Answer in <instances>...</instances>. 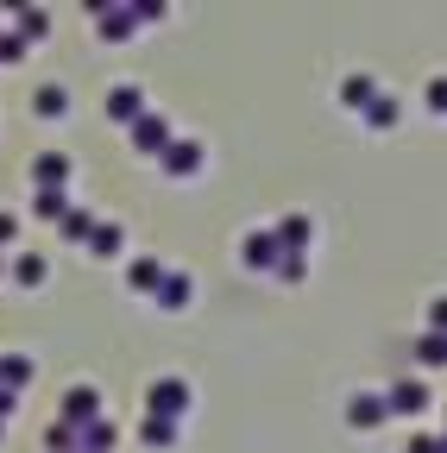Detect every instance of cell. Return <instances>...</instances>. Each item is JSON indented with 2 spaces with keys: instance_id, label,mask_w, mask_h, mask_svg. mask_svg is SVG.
Listing matches in <instances>:
<instances>
[{
  "instance_id": "cell-8",
  "label": "cell",
  "mask_w": 447,
  "mask_h": 453,
  "mask_svg": "<svg viewBox=\"0 0 447 453\" xmlns=\"http://www.w3.org/2000/svg\"><path fill=\"white\" fill-rule=\"evenodd\" d=\"M0 384H7V390H26V384H32V359H26V353H0Z\"/></svg>"
},
{
  "instance_id": "cell-17",
  "label": "cell",
  "mask_w": 447,
  "mask_h": 453,
  "mask_svg": "<svg viewBox=\"0 0 447 453\" xmlns=\"http://www.w3.org/2000/svg\"><path fill=\"white\" fill-rule=\"evenodd\" d=\"M101 38H133V13H114V19H101Z\"/></svg>"
},
{
  "instance_id": "cell-9",
  "label": "cell",
  "mask_w": 447,
  "mask_h": 453,
  "mask_svg": "<svg viewBox=\"0 0 447 453\" xmlns=\"http://www.w3.org/2000/svg\"><path fill=\"white\" fill-rule=\"evenodd\" d=\"M44 453H76V422L50 416V428H44Z\"/></svg>"
},
{
  "instance_id": "cell-5",
  "label": "cell",
  "mask_w": 447,
  "mask_h": 453,
  "mask_svg": "<svg viewBox=\"0 0 447 453\" xmlns=\"http://www.w3.org/2000/svg\"><path fill=\"white\" fill-rule=\"evenodd\" d=\"M139 441L158 453V447H177V416H145L139 422Z\"/></svg>"
},
{
  "instance_id": "cell-21",
  "label": "cell",
  "mask_w": 447,
  "mask_h": 453,
  "mask_svg": "<svg viewBox=\"0 0 447 453\" xmlns=\"http://www.w3.org/2000/svg\"><path fill=\"white\" fill-rule=\"evenodd\" d=\"M0 7H26V0H0Z\"/></svg>"
},
{
  "instance_id": "cell-11",
  "label": "cell",
  "mask_w": 447,
  "mask_h": 453,
  "mask_svg": "<svg viewBox=\"0 0 447 453\" xmlns=\"http://www.w3.org/2000/svg\"><path fill=\"white\" fill-rule=\"evenodd\" d=\"M120 240H127L120 226H114V220H101L95 234H89V252H120Z\"/></svg>"
},
{
  "instance_id": "cell-10",
  "label": "cell",
  "mask_w": 447,
  "mask_h": 453,
  "mask_svg": "<svg viewBox=\"0 0 447 453\" xmlns=\"http://www.w3.org/2000/svg\"><path fill=\"white\" fill-rule=\"evenodd\" d=\"M158 303H164V309H183V303H189V277L171 271V277H164V290H158Z\"/></svg>"
},
{
  "instance_id": "cell-20",
  "label": "cell",
  "mask_w": 447,
  "mask_h": 453,
  "mask_svg": "<svg viewBox=\"0 0 447 453\" xmlns=\"http://www.w3.org/2000/svg\"><path fill=\"white\" fill-rule=\"evenodd\" d=\"M13 234H19V220H13V214H0V246H13Z\"/></svg>"
},
{
  "instance_id": "cell-7",
  "label": "cell",
  "mask_w": 447,
  "mask_h": 453,
  "mask_svg": "<svg viewBox=\"0 0 447 453\" xmlns=\"http://www.w3.org/2000/svg\"><path fill=\"white\" fill-rule=\"evenodd\" d=\"M164 277H171V271H164L158 258H139V265H133V290H139V296H158Z\"/></svg>"
},
{
  "instance_id": "cell-14",
  "label": "cell",
  "mask_w": 447,
  "mask_h": 453,
  "mask_svg": "<svg viewBox=\"0 0 447 453\" xmlns=\"http://www.w3.org/2000/svg\"><path fill=\"white\" fill-rule=\"evenodd\" d=\"M107 113H114V120H133V113H139V88H114V95H107Z\"/></svg>"
},
{
  "instance_id": "cell-16",
  "label": "cell",
  "mask_w": 447,
  "mask_h": 453,
  "mask_svg": "<svg viewBox=\"0 0 447 453\" xmlns=\"http://www.w3.org/2000/svg\"><path fill=\"white\" fill-rule=\"evenodd\" d=\"M38 113H70V95L64 88H38Z\"/></svg>"
},
{
  "instance_id": "cell-1",
  "label": "cell",
  "mask_w": 447,
  "mask_h": 453,
  "mask_svg": "<svg viewBox=\"0 0 447 453\" xmlns=\"http://www.w3.org/2000/svg\"><path fill=\"white\" fill-rule=\"evenodd\" d=\"M145 410H151V416H183V410H189V384H183V378H158V384L145 390Z\"/></svg>"
},
{
  "instance_id": "cell-19",
  "label": "cell",
  "mask_w": 447,
  "mask_h": 453,
  "mask_svg": "<svg viewBox=\"0 0 447 453\" xmlns=\"http://www.w3.org/2000/svg\"><path fill=\"white\" fill-rule=\"evenodd\" d=\"M19 283H26V290H38V283H44V265H38V258H19Z\"/></svg>"
},
{
  "instance_id": "cell-18",
  "label": "cell",
  "mask_w": 447,
  "mask_h": 453,
  "mask_svg": "<svg viewBox=\"0 0 447 453\" xmlns=\"http://www.w3.org/2000/svg\"><path fill=\"white\" fill-rule=\"evenodd\" d=\"M284 240H290V246L309 240V214H290V220H284Z\"/></svg>"
},
{
  "instance_id": "cell-15",
  "label": "cell",
  "mask_w": 447,
  "mask_h": 453,
  "mask_svg": "<svg viewBox=\"0 0 447 453\" xmlns=\"http://www.w3.org/2000/svg\"><path fill=\"white\" fill-rule=\"evenodd\" d=\"M139 151H151V145H164V139H171V133H164V113H158V120H151V113H145V120H139Z\"/></svg>"
},
{
  "instance_id": "cell-12",
  "label": "cell",
  "mask_w": 447,
  "mask_h": 453,
  "mask_svg": "<svg viewBox=\"0 0 447 453\" xmlns=\"http://www.w3.org/2000/svg\"><path fill=\"white\" fill-rule=\"evenodd\" d=\"M422 403H428V390H422V384H397V390H390V410H410V416H416Z\"/></svg>"
},
{
  "instance_id": "cell-3",
  "label": "cell",
  "mask_w": 447,
  "mask_h": 453,
  "mask_svg": "<svg viewBox=\"0 0 447 453\" xmlns=\"http://www.w3.org/2000/svg\"><path fill=\"white\" fill-rule=\"evenodd\" d=\"M95 416H101V396H95V384H76V390L64 396V422H76V428H82V422H95Z\"/></svg>"
},
{
  "instance_id": "cell-4",
  "label": "cell",
  "mask_w": 447,
  "mask_h": 453,
  "mask_svg": "<svg viewBox=\"0 0 447 453\" xmlns=\"http://www.w3.org/2000/svg\"><path fill=\"white\" fill-rule=\"evenodd\" d=\"M384 416H390L384 396H353V403H347V422H353V428H378Z\"/></svg>"
},
{
  "instance_id": "cell-6",
  "label": "cell",
  "mask_w": 447,
  "mask_h": 453,
  "mask_svg": "<svg viewBox=\"0 0 447 453\" xmlns=\"http://www.w3.org/2000/svg\"><path fill=\"white\" fill-rule=\"evenodd\" d=\"M114 441H120V428L107 422V416H95V422H82V453H114Z\"/></svg>"
},
{
  "instance_id": "cell-13",
  "label": "cell",
  "mask_w": 447,
  "mask_h": 453,
  "mask_svg": "<svg viewBox=\"0 0 447 453\" xmlns=\"http://www.w3.org/2000/svg\"><path fill=\"white\" fill-rule=\"evenodd\" d=\"M240 252H246V265H271V258H277V240H271V234H252Z\"/></svg>"
},
{
  "instance_id": "cell-2",
  "label": "cell",
  "mask_w": 447,
  "mask_h": 453,
  "mask_svg": "<svg viewBox=\"0 0 447 453\" xmlns=\"http://www.w3.org/2000/svg\"><path fill=\"white\" fill-rule=\"evenodd\" d=\"M32 183H38L44 196H64V183H70V157H58V151H44V157L32 164Z\"/></svg>"
}]
</instances>
